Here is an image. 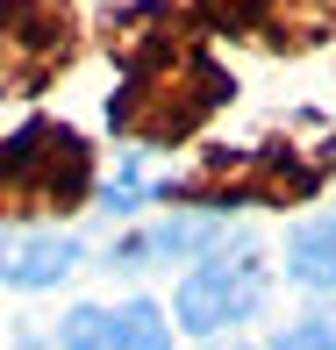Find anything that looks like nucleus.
Returning a JSON list of instances; mask_svg holds the SVG:
<instances>
[{
	"mask_svg": "<svg viewBox=\"0 0 336 350\" xmlns=\"http://www.w3.org/2000/svg\"><path fill=\"white\" fill-rule=\"evenodd\" d=\"M115 51H122V65H129V79H122V93L107 100V122H115V136L143 143V150L186 143L215 107H229V93H236L229 72H222L165 8L115 14Z\"/></svg>",
	"mask_w": 336,
	"mask_h": 350,
	"instance_id": "nucleus-1",
	"label": "nucleus"
},
{
	"mask_svg": "<svg viewBox=\"0 0 336 350\" xmlns=\"http://www.w3.org/2000/svg\"><path fill=\"white\" fill-rule=\"evenodd\" d=\"M336 143L329 150H286V143H258V150H207L186 179H165V200H194V208H286V200H308L329 179Z\"/></svg>",
	"mask_w": 336,
	"mask_h": 350,
	"instance_id": "nucleus-2",
	"label": "nucleus"
},
{
	"mask_svg": "<svg viewBox=\"0 0 336 350\" xmlns=\"http://www.w3.org/2000/svg\"><path fill=\"white\" fill-rule=\"evenodd\" d=\"M93 193V150L65 122H29L0 143V215H65Z\"/></svg>",
	"mask_w": 336,
	"mask_h": 350,
	"instance_id": "nucleus-3",
	"label": "nucleus"
},
{
	"mask_svg": "<svg viewBox=\"0 0 336 350\" xmlns=\"http://www.w3.org/2000/svg\"><path fill=\"white\" fill-rule=\"evenodd\" d=\"M72 57L65 0H0V86H43Z\"/></svg>",
	"mask_w": 336,
	"mask_h": 350,
	"instance_id": "nucleus-4",
	"label": "nucleus"
},
{
	"mask_svg": "<svg viewBox=\"0 0 336 350\" xmlns=\"http://www.w3.org/2000/svg\"><path fill=\"white\" fill-rule=\"evenodd\" d=\"M258 300H265L258 258H207L201 272L179 279V329L215 336V329H229V322H244V314H258Z\"/></svg>",
	"mask_w": 336,
	"mask_h": 350,
	"instance_id": "nucleus-5",
	"label": "nucleus"
},
{
	"mask_svg": "<svg viewBox=\"0 0 336 350\" xmlns=\"http://www.w3.org/2000/svg\"><path fill=\"white\" fill-rule=\"evenodd\" d=\"M57 350H172V322L151 300L129 308H72L57 329Z\"/></svg>",
	"mask_w": 336,
	"mask_h": 350,
	"instance_id": "nucleus-6",
	"label": "nucleus"
},
{
	"mask_svg": "<svg viewBox=\"0 0 336 350\" xmlns=\"http://www.w3.org/2000/svg\"><path fill=\"white\" fill-rule=\"evenodd\" d=\"M72 265H79V236H57V229H8L0 236V279L22 286V293L57 286Z\"/></svg>",
	"mask_w": 336,
	"mask_h": 350,
	"instance_id": "nucleus-7",
	"label": "nucleus"
},
{
	"mask_svg": "<svg viewBox=\"0 0 336 350\" xmlns=\"http://www.w3.org/2000/svg\"><path fill=\"white\" fill-rule=\"evenodd\" d=\"M215 243V221H157L143 236H122L115 243V265H151V258H186V250H207Z\"/></svg>",
	"mask_w": 336,
	"mask_h": 350,
	"instance_id": "nucleus-8",
	"label": "nucleus"
},
{
	"mask_svg": "<svg viewBox=\"0 0 336 350\" xmlns=\"http://www.w3.org/2000/svg\"><path fill=\"white\" fill-rule=\"evenodd\" d=\"M286 272H294L300 286L336 293V215L308 221V229H294V243H286Z\"/></svg>",
	"mask_w": 336,
	"mask_h": 350,
	"instance_id": "nucleus-9",
	"label": "nucleus"
},
{
	"mask_svg": "<svg viewBox=\"0 0 336 350\" xmlns=\"http://www.w3.org/2000/svg\"><path fill=\"white\" fill-rule=\"evenodd\" d=\"M207 29H258L272 22V0H186Z\"/></svg>",
	"mask_w": 336,
	"mask_h": 350,
	"instance_id": "nucleus-10",
	"label": "nucleus"
},
{
	"mask_svg": "<svg viewBox=\"0 0 336 350\" xmlns=\"http://www.w3.org/2000/svg\"><path fill=\"white\" fill-rule=\"evenodd\" d=\"M272 350H336V314H308V322H294Z\"/></svg>",
	"mask_w": 336,
	"mask_h": 350,
	"instance_id": "nucleus-11",
	"label": "nucleus"
}]
</instances>
